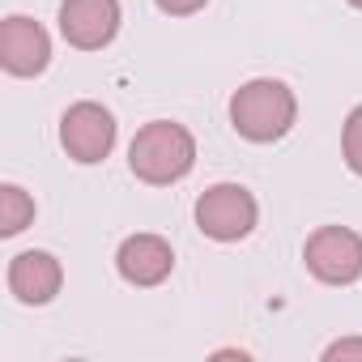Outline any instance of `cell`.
I'll return each instance as SVG.
<instances>
[{
  "label": "cell",
  "instance_id": "5",
  "mask_svg": "<svg viewBox=\"0 0 362 362\" xmlns=\"http://www.w3.org/2000/svg\"><path fill=\"white\" fill-rule=\"evenodd\" d=\"M60 145L73 162H103L115 145V115L103 103H73L60 119Z\"/></svg>",
  "mask_w": 362,
  "mask_h": 362
},
{
  "label": "cell",
  "instance_id": "12",
  "mask_svg": "<svg viewBox=\"0 0 362 362\" xmlns=\"http://www.w3.org/2000/svg\"><path fill=\"white\" fill-rule=\"evenodd\" d=\"M324 358L328 362H345V358H362V337H345V341H332L328 349H324Z\"/></svg>",
  "mask_w": 362,
  "mask_h": 362
},
{
  "label": "cell",
  "instance_id": "3",
  "mask_svg": "<svg viewBox=\"0 0 362 362\" xmlns=\"http://www.w3.org/2000/svg\"><path fill=\"white\" fill-rule=\"evenodd\" d=\"M256 197L239 184H214L209 192H201L197 201V226L218 239V243H235L247 239L256 230Z\"/></svg>",
  "mask_w": 362,
  "mask_h": 362
},
{
  "label": "cell",
  "instance_id": "13",
  "mask_svg": "<svg viewBox=\"0 0 362 362\" xmlns=\"http://www.w3.org/2000/svg\"><path fill=\"white\" fill-rule=\"evenodd\" d=\"M205 5H209V0H158V9L170 13V18H188V13H197Z\"/></svg>",
  "mask_w": 362,
  "mask_h": 362
},
{
  "label": "cell",
  "instance_id": "10",
  "mask_svg": "<svg viewBox=\"0 0 362 362\" xmlns=\"http://www.w3.org/2000/svg\"><path fill=\"white\" fill-rule=\"evenodd\" d=\"M30 222H35V201H30L18 184H5V188H0V235L13 239V235H22Z\"/></svg>",
  "mask_w": 362,
  "mask_h": 362
},
{
  "label": "cell",
  "instance_id": "9",
  "mask_svg": "<svg viewBox=\"0 0 362 362\" xmlns=\"http://www.w3.org/2000/svg\"><path fill=\"white\" fill-rule=\"evenodd\" d=\"M60 281H64V269H60V260L52 252H22L9 264V290L26 307L52 303L60 294Z\"/></svg>",
  "mask_w": 362,
  "mask_h": 362
},
{
  "label": "cell",
  "instance_id": "7",
  "mask_svg": "<svg viewBox=\"0 0 362 362\" xmlns=\"http://www.w3.org/2000/svg\"><path fill=\"white\" fill-rule=\"evenodd\" d=\"M52 60V39L39 22L30 18H9L5 26H0V64H5V73L13 77H39Z\"/></svg>",
  "mask_w": 362,
  "mask_h": 362
},
{
  "label": "cell",
  "instance_id": "2",
  "mask_svg": "<svg viewBox=\"0 0 362 362\" xmlns=\"http://www.w3.org/2000/svg\"><path fill=\"white\" fill-rule=\"evenodd\" d=\"M294 115H298L294 90L286 81H273V77H256V81L239 86L235 98H230V124H235V132L247 136V141H256V145L281 141L294 128Z\"/></svg>",
  "mask_w": 362,
  "mask_h": 362
},
{
  "label": "cell",
  "instance_id": "8",
  "mask_svg": "<svg viewBox=\"0 0 362 362\" xmlns=\"http://www.w3.org/2000/svg\"><path fill=\"white\" fill-rule=\"evenodd\" d=\"M115 269H119V277L132 281V286H158V281L170 277L175 252H170V243H166L162 235H132V239L119 243Z\"/></svg>",
  "mask_w": 362,
  "mask_h": 362
},
{
  "label": "cell",
  "instance_id": "6",
  "mask_svg": "<svg viewBox=\"0 0 362 362\" xmlns=\"http://www.w3.org/2000/svg\"><path fill=\"white\" fill-rule=\"evenodd\" d=\"M119 30V0H64L60 5V35L81 47L98 52Z\"/></svg>",
  "mask_w": 362,
  "mask_h": 362
},
{
  "label": "cell",
  "instance_id": "4",
  "mask_svg": "<svg viewBox=\"0 0 362 362\" xmlns=\"http://www.w3.org/2000/svg\"><path fill=\"white\" fill-rule=\"evenodd\" d=\"M307 269L328 286H349L362 277V235L349 226H320L303 247Z\"/></svg>",
  "mask_w": 362,
  "mask_h": 362
},
{
  "label": "cell",
  "instance_id": "14",
  "mask_svg": "<svg viewBox=\"0 0 362 362\" xmlns=\"http://www.w3.org/2000/svg\"><path fill=\"white\" fill-rule=\"evenodd\" d=\"M349 5H354V9H362V0H349Z\"/></svg>",
  "mask_w": 362,
  "mask_h": 362
},
{
  "label": "cell",
  "instance_id": "1",
  "mask_svg": "<svg viewBox=\"0 0 362 362\" xmlns=\"http://www.w3.org/2000/svg\"><path fill=\"white\" fill-rule=\"evenodd\" d=\"M197 162V141L184 124H170V119H153L145 124L132 145H128V166L136 179L145 184H179Z\"/></svg>",
  "mask_w": 362,
  "mask_h": 362
},
{
  "label": "cell",
  "instance_id": "11",
  "mask_svg": "<svg viewBox=\"0 0 362 362\" xmlns=\"http://www.w3.org/2000/svg\"><path fill=\"white\" fill-rule=\"evenodd\" d=\"M341 153H345L349 170H354V175H362V107H354V111H349V119H345V132H341Z\"/></svg>",
  "mask_w": 362,
  "mask_h": 362
}]
</instances>
